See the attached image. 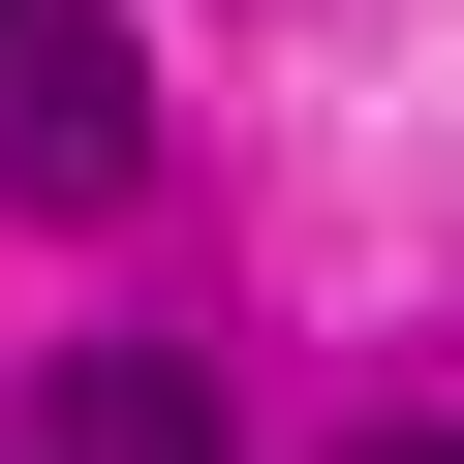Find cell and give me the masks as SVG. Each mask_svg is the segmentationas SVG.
<instances>
[{
    "label": "cell",
    "mask_w": 464,
    "mask_h": 464,
    "mask_svg": "<svg viewBox=\"0 0 464 464\" xmlns=\"http://www.w3.org/2000/svg\"><path fill=\"white\" fill-rule=\"evenodd\" d=\"M0 186H32V217H124L155 186V93H124L93 0H0Z\"/></svg>",
    "instance_id": "obj_1"
},
{
    "label": "cell",
    "mask_w": 464,
    "mask_h": 464,
    "mask_svg": "<svg viewBox=\"0 0 464 464\" xmlns=\"http://www.w3.org/2000/svg\"><path fill=\"white\" fill-rule=\"evenodd\" d=\"M0 464H248V433H217L186 341H93V372H32V433H0Z\"/></svg>",
    "instance_id": "obj_2"
},
{
    "label": "cell",
    "mask_w": 464,
    "mask_h": 464,
    "mask_svg": "<svg viewBox=\"0 0 464 464\" xmlns=\"http://www.w3.org/2000/svg\"><path fill=\"white\" fill-rule=\"evenodd\" d=\"M402 464H464V433H402Z\"/></svg>",
    "instance_id": "obj_3"
}]
</instances>
